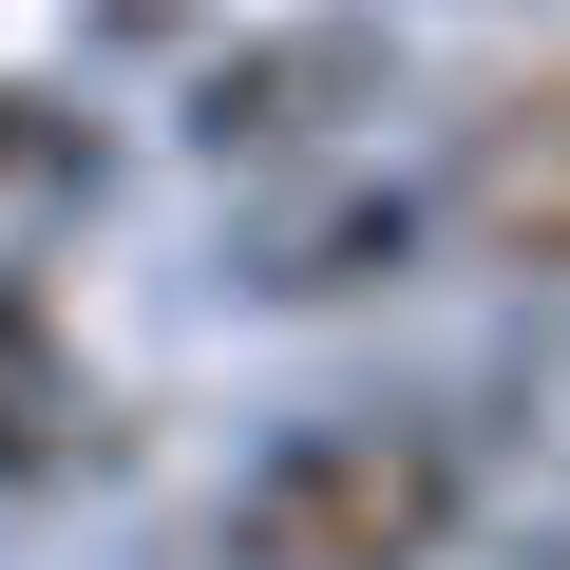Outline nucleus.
Wrapping results in <instances>:
<instances>
[{
  "label": "nucleus",
  "mask_w": 570,
  "mask_h": 570,
  "mask_svg": "<svg viewBox=\"0 0 570 570\" xmlns=\"http://www.w3.org/2000/svg\"><path fill=\"white\" fill-rule=\"evenodd\" d=\"M438 532H456L438 419H305L228 494V570H438Z\"/></svg>",
  "instance_id": "f257e3e1"
},
{
  "label": "nucleus",
  "mask_w": 570,
  "mask_h": 570,
  "mask_svg": "<svg viewBox=\"0 0 570 570\" xmlns=\"http://www.w3.org/2000/svg\"><path fill=\"white\" fill-rule=\"evenodd\" d=\"M456 228L494 266H551L570 285V77H513L475 134H456Z\"/></svg>",
  "instance_id": "f03ea898"
},
{
  "label": "nucleus",
  "mask_w": 570,
  "mask_h": 570,
  "mask_svg": "<svg viewBox=\"0 0 570 570\" xmlns=\"http://www.w3.org/2000/svg\"><path fill=\"white\" fill-rule=\"evenodd\" d=\"M96 438V381H77V343H58V305L20 266H0V475H58Z\"/></svg>",
  "instance_id": "7ed1b4c3"
},
{
  "label": "nucleus",
  "mask_w": 570,
  "mask_h": 570,
  "mask_svg": "<svg viewBox=\"0 0 570 570\" xmlns=\"http://www.w3.org/2000/svg\"><path fill=\"white\" fill-rule=\"evenodd\" d=\"M77 209H96V115L39 96V77H0V266L39 228H77Z\"/></svg>",
  "instance_id": "20e7f679"
},
{
  "label": "nucleus",
  "mask_w": 570,
  "mask_h": 570,
  "mask_svg": "<svg viewBox=\"0 0 570 570\" xmlns=\"http://www.w3.org/2000/svg\"><path fill=\"white\" fill-rule=\"evenodd\" d=\"M400 247H419V209H400V190H343V209H305V228L266 247V285H362V266H400Z\"/></svg>",
  "instance_id": "39448f33"
}]
</instances>
